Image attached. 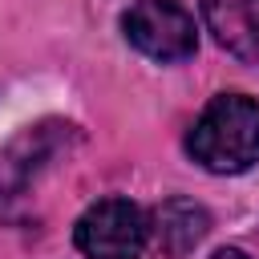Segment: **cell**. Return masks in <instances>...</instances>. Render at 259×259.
I'll return each mask as SVG.
<instances>
[{"label":"cell","instance_id":"1","mask_svg":"<svg viewBox=\"0 0 259 259\" xmlns=\"http://www.w3.org/2000/svg\"><path fill=\"white\" fill-rule=\"evenodd\" d=\"M186 154L210 174H243L259 162V101L219 93L186 134Z\"/></svg>","mask_w":259,"mask_h":259},{"label":"cell","instance_id":"2","mask_svg":"<svg viewBox=\"0 0 259 259\" xmlns=\"http://www.w3.org/2000/svg\"><path fill=\"white\" fill-rule=\"evenodd\" d=\"M73 239L89 259H138L150 243V219L130 198H101L77 219Z\"/></svg>","mask_w":259,"mask_h":259},{"label":"cell","instance_id":"3","mask_svg":"<svg viewBox=\"0 0 259 259\" xmlns=\"http://www.w3.org/2000/svg\"><path fill=\"white\" fill-rule=\"evenodd\" d=\"M125 40L150 61H186L198 49L194 16L178 0H134L121 16Z\"/></svg>","mask_w":259,"mask_h":259},{"label":"cell","instance_id":"4","mask_svg":"<svg viewBox=\"0 0 259 259\" xmlns=\"http://www.w3.org/2000/svg\"><path fill=\"white\" fill-rule=\"evenodd\" d=\"M73 138V125L61 121H45V125H28L4 154H0V206L20 198L28 190V182L45 170V162Z\"/></svg>","mask_w":259,"mask_h":259},{"label":"cell","instance_id":"5","mask_svg":"<svg viewBox=\"0 0 259 259\" xmlns=\"http://www.w3.org/2000/svg\"><path fill=\"white\" fill-rule=\"evenodd\" d=\"M202 16L231 57L259 65V0H202Z\"/></svg>","mask_w":259,"mask_h":259},{"label":"cell","instance_id":"6","mask_svg":"<svg viewBox=\"0 0 259 259\" xmlns=\"http://www.w3.org/2000/svg\"><path fill=\"white\" fill-rule=\"evenodd\" d=\"M150 231L158 235V247H162L170 259H182V255H190V251L206 239L210 214H206L198 202H190V198H166V202L154 210V227H150Z\"/></svg>","mask_w":259,"mask_h":259},{"label":"cell","instance_id":"7","mask_svg":"<svg viewBox=\"0 0 259 259\" xmlns=\"http://www.w3.org/2000/svg\"><path fill=\"white\" fill-rule=\"evenodd\" d=\"M210 259H251L247 251H239V247H223V251H214Z\"/></svg>","mask_w":259,"mask_h":259}]
</instances>
